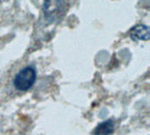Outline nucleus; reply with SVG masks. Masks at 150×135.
Here are the masks:
<instances>
[{
  "instance_id": "obj_3",
  "label": "nucleus",
  "mask_w": 150,
  "mask_h": 135,
  "mask_svg": "<svg viewBox=\"0 0 150 135\" xmlns=\"http://www.w3.org/2000/svg\"><path fill=\"white\" fill-rule=\"evenodd\" d=\"M130 37L134 41H147L150 38L149 27L146 25H137L130 30Z\"/></svg>"
},
{
  "instance_id": "obj_2",
  "label": "nucleus",
  "mask_w": 150,
  "mask_h": 135,
  "mask_svg": "<svg viewBox=\"0 0 150 135\" xmlns=\"http://www.w3.org/2000/svg\"><path fill=\"white\" fill-rule=\"evenodd\" d=\"M64 0H44L43 12L46 19L53 23L58 19L59 14L62 11Z\"/></svg>"
},
{
  "instance_id": "obj_4",
  "label": "nucleus",
  "mask_w": 150,
  "mask_h": 135,
  "mask_svg": "<svg viewBox=\"0 0 150 135\" xmlns=\"http://www.w3.org/2000/svg\"><path fill=\"white\" fill-rule=\"evenodd\" d=\"M114 131V124L109 119L100 123L93 132V135H112Z\"/></svg>"
},
{
  "instance_id": "obj_1",
  "label": "nucleus",
  "mask_w": 150,
  "mask_h": 135,
  "mask_svg": "<svg viewBox=\"0 0 150 135\" xmlns=\"http://www.w3.org/2000/svg\"><path fill=\"white\" fill-rule=\"evenodd\" d=\"M36 81V71L33 67L27 66L22 69L14 77L13 84L20 91L28 90Z\"/></svg>"
}]
</instances>
